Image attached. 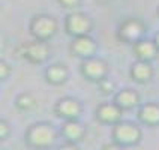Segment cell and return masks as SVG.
<instances>
[{
	"mask_svg": "<svg viewBox=\"0 0 159 150\" xmlns=\"http://www.w3.org/2000/svg\"><path fill=\"white\" fill-rule=\"evenodd\" d=\"M29 32L32 38L50 42L59 32V21L50 14H36L29 23Z\"/></svg>",
	"mask_w": 159,
	"mask_h": 150,
	"instance_id": "277c9868",
	"label": "cell"
},
{
	"mask_svg": "<svg viewBox=\"0 0 159 150\" xmlns=\"http://www.w3.org/2000/svg\"><path fill=\"white\" fill-rule=\"evenodd\" d=\"M158 17H159V6H158Z\"/></svg>",
	"mask_w": 159,
	"mask_h": 150,
	"instance_id": "d4e9b609",
	"label": "cell"
},
{
	"mask_svg": "<svg viewBox=\"0 0 159 150\" xmlns=\"http://www.w3.org/2000/svg\"><path fill=\"white\" fill-rule=\"evenodd\" d=\"M153 39H155V42H156V45H158V48H159V32L155 35V38H153Z\"/></svg>",
	"mask_w": 159,
	"mask_h": 150,
	"instance_id": "603a6c76",
	"label": "cell"
},
{
	"mask_svg": "<svg viewBox=\"0 0 159 150\" xmlns=\"http://www.w3.org/2000/svg\"><path fill=\"white\" fill-rule=\"evenodd\" d=\"M132 53L135 59L138 60H146V62H153L159 57V48L155 39L143 38L137 44L132 45Z\"/></svg>",
	"mask_w": 159,
	"mask_h": 150,
	"instance_id": "4fadbf2b",
	"label": "cell"
},
{
	"mask_svg": "<svg viewBox=\"0 0 159 150\" xmlns=\"http://www.w3.org/2000/svg\"><path fill=\"white\" fill-rule=\"evenodd\" d=\"M57 3H59L63 9L77 11V9H80V6L83 5V0H57Z\"/></svg>",
	"mask_w": 159,
	"mask_h": 150,
	"instance_id": "ffe728a7",
	"label": "cell"
},
{
	"mask_svg": "<svg viewBox=\"0 0 159 150\" xmlns=\"http://www.w3.org/2000/svg\"><path fill=\"white\" fill-rule=\"evenodd\" d=\"M111 140L120 147H135L143 140V129L140 125L122 120L113 126Z\"/></svg>",
	"mask_w": 159,
	"mask_h": 150,
	"instance_id": "3957f363",
	"label": "cell"
},
{
	"mask_svg": "<svg viewBox=\"0 0 159 150\" xmlns=\"http://www.w3.org/2000/svg\"><path fill=\"white\" fill-rule=\"evenodd\" d=\"M60 149H71V150H77L80 147V143L71 141V140H63V143H60L59 146Z\"/></svg>",
	"mask_w": 159,
	"mask_h": 150,
	"instance_id": "7402d4cb",
	"label": "cell"
},
{
	"mask_svg": "<svg viewBox=\"0 0 159 150\" xmlns=\"http://www.w3.org/2000/svg\"><path fill=\"white\" fill-rule=\"evenodd\" d=\"M44 77L45 81L50 86L59 87V86H63L69 80V69L65 63H53L45 69Z\"/></svg>",
	"mask_w": 159,
	"mask_h": 150,
	"instance_id": "2e32d148",
	"label": "cell"
},
{
	"mask_svg": "<svg viewBox=\"0 0 159 150\" xmlns=\"http://www.w3.org/2000/svg\"><path fill=\"white\" fill-rule=\"evenodd\" d=\"M86 125L80 122V119H74V120H65L63 125L60 126V137L63 140H71L75 143H81L86 138Z\"/></svg>",
	"mask_w": 159,
	"mask_h": 150,
	"instance_id": "9a60e30c",
	"label": "cell"
},
{
	"mask_svg": "<svg viewBox=\"0 0 159 150\" xmlns=\"http://www.w3.org/2000/svg\"><path fill=\"white\" fill-rule=\"evenodd\" d=\"M11 134H12V128H11L9 122L2 119L0 120V141H6Z\"/></svg>",
	"mask_w": 159,
	"mask_h": 150,
	"instance_id": "d6986e66",
	"label": "cell"
},
{
	"mask_svg": "<svg viewBox=\"0 0 159 150\" xmlns=\"http://www.w3.org/2000/svg\"><path fill=\"white\" fill-rule=\"evenodd\" d=\"M69 51L74 57L80 60H84L89 57H93L98 53V42L92 35H83L77 38H71Z\"/></svg>",
	"mask_w": 159,
	"mask_h": 150,
	"instance_id": "9c48e42d",
	"label": "cell"
},
{
	"mask_svg": "<svg viewBox=\"0 0 159 150\" xmlns=\"http://www.w3.org/2000/svg\"><path fill=\"white\" fill-rule=\"evenodd\" d=\"M147 33V24L138 17H128L117 26L116 36L117 39L125 45L137 44L140 39L146 38Z\"/></svg>",
	"mask_w": 159,
	"mask_h": 150,
	"instance_id": "7a4b0ae2",
	"label": "cell"
},
{
	"mask_svg": "<svg viewBox=\"0 0 159 150\" xmlns=\"http://www.w3.org/2000/svg\"><path fill=\"white\" fill-rule=\"evenodd\" d=\"M11 74H12V66L5 59H2L0 60V80L2 81H6Z\"/></svg>",
	"mask_w": 159,
	"mask_h": 150,
	"instance_id": "44dd1931",
	"label": "cell"
},
{
	"mask_svg": "<svg viewBox=\"0 0 159 150\" xmlns=\"http://www.w3.org/2000/svg\"><path fill=\"white\" fill-rule=\"evenodd\" d=\"M93 20L90 18L89 14L81 12V11H71L66 18H65V32L66 35L71 38H77V36L83 35H92L93 32Z\"/></svg>",
	"mask_w": 159,
	"mask_h": 150,
	"instance_id": "8992f818",
	"label": "cell"
},
{
	"mask_svg": "<svg viewBox=\"0 0 159 150\" xmlns=\"http://www.w3.org/2000/svg\"><path fill=\"white\" fill-rule=\"evenodd\" d=\"M129 77L132 81L137 84H149L152 80L155 78V68L152 62H146V60H135L129 68Z\"/></svg>",
	"mask_w": 159,
	"mask_h": 150,
	"instance_id": "8fae6325",
	"label": "cell"
},
{
	"mask_svg": "<svg viewBox=\"0 0 159 150\" xmlns=\"http://www.w3.org/2000/svg\"><path fill=\"white\" fill-rule=\"evenodd\" d=\"M125 111L116 104L114 101L111 102H102L96 107L95 110V119L99 123L108 125V126H114L116 123L123 120Z\"/></svg>",
	"mask_w": 159,
	"mask_h": 150,
	"instance_id": "30bf717a",
	"label": "cell"
},
{
	"mask_svg": "<svg viewBox=\"0 0 159 150\" xmlns=\"http://www.w3.org/2000/svg\"><path fill=\"white\" fill-rule=\"evenodd\" d=\"M15 107H17V110L20 111H32V110H35L36 107H38V99L35 98L33 93H30V92H23V93H20L17 98H15Z\"/></svg>",
	"mask_w": 159,
	"mask_h": 150,
	"instance_id": "e0dca14e",
	"label": "cell"
},
{
	"mask_svg": "<svg viewBox=\"0 0 159 150\" xmlns=\"http://www.w3.org/2000/svg\"><path fill=\"white\" fill-rule=\"evenodd\" d=\"M98 90H99V93L102 95V96H114L116 93H117V86H116V83L113 81L111 78H104L102 81H99L98 83Z\"/></svg>",
	"mask_w": 159,
	"mask_h": 150,
	"instance_id": "ac0fdd59",
	"label": "cell"
},
{
	"mask_svg": "<svg viewBox=\"0 0 159 150\" xmlns=\"http://www.w3.org/2000/svg\"><path fill=\"white\" fill-rule=\"evenodd\" d=\"M98 2H101V3H107V2H110V0H98Z\"/></svg>",
	"mask_w": 159,
	"mask_h": 150,
	"instance_id": "cb8c5ba5",
	"label": "cell"
},
{
	"mask_svg": "<svg viewBox=\"0 0 159 150\" xmlns=\"http://www.w3.org/2000/svg\"><path fill=\"white\" fill-rule=\"evenodd\" d=\"M20 57L32 65H44L51 57V47L47 41L32 39L20 45L18 48Z\"/></svg>",
	"mask_w": 159,
	"mask_h": 150,
	"instance_id": "5b68a950",
	"label": "cell"
},
{
	"mask_svg": "<svg viewBox=\"0 0 159 150\" xmlns=\"http://www.w3.org/2000/svg\"><path fill=\"white\" fill-rule=\"evenodd\" d=\"M60 137V131L48 122H36L27 128L24 134L26 144L32 149H50L54 147Z\"/></svg>",
	"mask_w": 159,
	"mask_h": 150,
	"instance_id": "6da1fadb",
	"label": "cell"
},
{
	"mask_svg": "<svg viewBox=\"0 0 159 150\" xmlns=\"http://www.w3.org/2000/svg\"><path fill=\"white\" fill-rule=\"evenodd\" d=\"M80 74L84 80L98 84L99 81H102L110 75V65L105 59H102L99 56H93V57L81 60Z\"/></svg>",
	"mask_w": 159,
	"mask_h": 150,
	"instance_id": "52a82bcc",
	"label": "cell"
},
{
	"mask_svg": "<svg viewBox=\"0 0 159 150\" xmlns=\"http://www.w3.org/2000/svg\"><path fill=\"white\" fill-rule=\"evenodd\" d=\"M113 101L123 111H132V110H137L138 107L141 105L140 93L135 89H131V87H125L117 90V93L113 96Z\"/></svg>",
	"mask_w": 159,
	"mask_h": 150,
	"instance_id": "7c38bea8",
	"label": "cell"
},
{
	"mask_svg": "<svg viewBox=\"0 0 159 150\" xmlns=\"http://www.w3.org/2000/svg\"><path fill=\"white\" fill-rule=\"evenodd\" d=\"M137 119L143 126L159 128V102H144L137 108Z\"/></svg>",
	"mask_w": 159,
	"mask_h": 150,
	"instance_id": "5bb4252c",
	"label": "cell"
},
{
	"mask_svg": "<svg viewBox=\"0 0 159 150\" xmlns=\"http://www.w3.org/2000/svg\"><path fill=\"white\" fill-rule=\"evenodd\" d=\"M84 107L81 104V101H78L77 98L72 96H65L60 98L53 107V113L59 119L65 120H74V119H80L83 116Z\"/></svg>",
	"mask_w": 159,
	"mask_h": 150,
	"instance_id": "ba28073f",
	"label": "cell"
}]
</instances>
